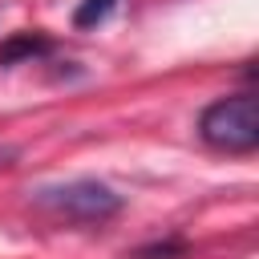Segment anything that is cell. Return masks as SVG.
I'll return each instance as SVG.
<instances>
[{
    "mask_svg": "<svg viewBox=\"0 0 259 259\" xmlns=\"http://www.w3.org/2000/svg\"><path fill=\"white\" fill-rule=\"evenodd\" d=\"M198 138L227 154H251L259 146V101L251 93L210 101L198 117Z\"/></svg>",
    "mask_w": 259,
    "mask_h": 259,
    "instance_id": "6da1fadb",
    "label": "cell"
},
{
    "mask_svg": "<svg viewBox=\"0 0 259 259\" xmlns=\"http://www.w3.org/2000/svg\"><path fill=\"white\" fill-rule=\"evenodd\" d=\"M113 8H117V0H81L73 12V28H97Z\"/></svg>",
    "mask_w": 259,
    "mask_h": 259,
    "instance_id": "277c9868",
    "label": "cell"
},
{
    "mask_svg": "<svg viewBox=\"0 0 259 259\" xmlns=\"http://www.w3.org/2000/svg\"><path fill=\"white\" fill-rule=\"evenodd\" d=\"M32 202L57 219H69V223H105L121 210V194L97 178H69L57 186H40L32 194Z\"/></svg>",
    "mask_w": 259,
    "mask_h": 259,
    "instance_id": "7a4b0ae2",
    "label": "cell"
},
{
    "mask_svg": "<svg viewBox=\"0 0 259 259\" xmlns=\"http://www.w3.org/2000/svg\"><path fill=\"white\" fill-rule=\"evenodd\" d=\"M53 45L40 36V32H12L4 45H0V65H16V61H28V57H45Z\"/></svg>",
    "mask_w": 259,
    "mask_h": 259,
    "instance_id": "3957f363",
    "label": "cell"
}]
</instances>
